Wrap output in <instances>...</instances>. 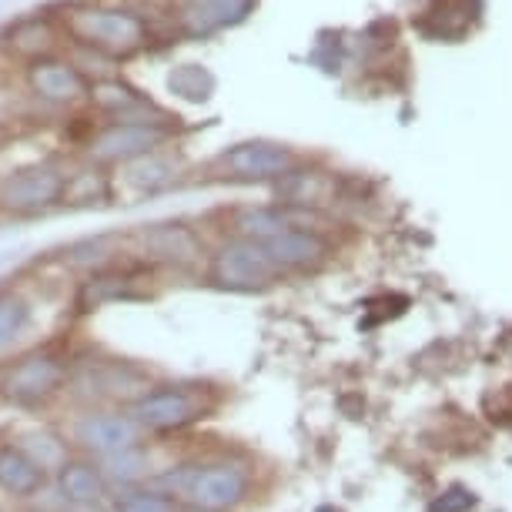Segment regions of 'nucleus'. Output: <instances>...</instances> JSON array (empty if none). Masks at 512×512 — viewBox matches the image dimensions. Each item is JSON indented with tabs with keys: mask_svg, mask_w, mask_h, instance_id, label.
I'll use <instances>...</instances> for the list:
<instances>
[{
	"mask_svg": "<svg viewBox=\"0 0 512 512\" xmlns=\"http://www.w3.org/2000/svg\"><path fill=\"white\" fill-rule=\"evenodd\" d=\"M67 37L81 44L84 51L104 57V61H121V57L138 54L148 44V21L134 11L121 7H81L64 17Z\"/></svg>",
	"mask_w": 512,
	"mask_h": 512,
	"instance_id": "f257e3e1",
	"label": "nucleus"
},
{
	"mask_svg": "<svg viewBox=\"0 0 512 512\" xmlns=\"http://www.w3.org/2000/svg\"><path fill=\"white\" fill-rule=\"evenodd\" d=\"M171 138H175V128L164 118L104 121V128L94 131V138L88 141V154L98 164H128L151 151H164Z\"/></svg>",
	"mask_w": 512,
	"mask_h": 512,
	"instance_id": "f03ea898",
	"label": "nucleus"
},
{
	"mask_svg": "<svg viewBox=\"0 0 512 512\" xmlns=\"http://www.w3.org/2000/svg\"><path fill=\"white\" fill-rule=\"evenodd\" d=\"M67 171L54 161L27 164L11 175L0 178V208L7 215H37V211H51L54 205H64L67 191Z\"/></svg>",
	"mask_w": 512,
	"mask_h": 512,
	"instance_id": "7ed1b4c3",
	"label": "nucleus"
},
{
	"mask_svg": "<svg viewBox=\"0 0 512 512\" xmlns=\"http://www.w3.org/2000/svg\"><path fill=\"white\" fill-rule=\"evenodd\" d=\"M282 272L262 238H231L215 255V278L228 288H258Z\"/></svg>",
	"mask_w": 512,
	"mask_h": 512,
	"instance_id": "20e7f679",
	"label": "nucleus"
},
{
	"mask_svg": "<svg viewBox=\"0 0 512 512\" xmlns=\"http://www.w3.org/2000/svg\"><path fill=\"white\" fill-rule=\"evenodd\" d=\"M164 482H168L178 496H185L195 502V506H205V509L231 506V502L245 492V472L238 466H191V469L171 472Z\"/></svg>",
	"mask_w": 512,
	"mask_h": 512,
	"instance_id": "39448f33",
	"label": "nucleus"
},
{
	"mask_svg": "<svg viewBox=\"0 0 512 512\" xmlns=\"http://www.w3.org/2000/svg\"><path fill=\"white\" fill-rule=\"evenodd\" d=\"M295 151L275 141H245L235 144L218 158V168L225 178L235 181H278L295 168Z\"/></svg>",
	"mask_w": 512,
	"mask_h": 512,
	"instance_id": "423d86ee",
	"label": "nucleus"
},
{
	"mask_svg": "<svg viewBox=\"0 0 512 512\" xmlns=\"http://www.w3.org/2000/svg\"><path fill=\"white\" fill-rule=\"evenodd\" d=\"M31 91L47 104H77L91 98V77L74 61H57V57H37L27 71Z\"/></svg>",
	"mask_w": 512,
	"mask_h": 512,
	"instance_id": "0eeeda50",
	"label": "nucleus"
},
{
	"mask_svg": "<svg viewBox=\"0 0 512 512\" xmlns=\"http://www.w3.org/2000/svg\"><path fill=\"white\" fill-rule=\"evenodd\" d=\"M201 402L195 392L188 389H161V392H148L144 399L134 402V422L148 425V429H178L191 419H198Z\"/></svg>",
	"mask_w": 512,
	"mask_h": 512,
	"instance_id": "6e6552de",
	"label": "nucleus"
},
{
	"mask_svg": "<svg viewBox=\"0 0 512 512\" xmlns=\"http://www.w3.org/2000/svg\"><path fill=\"white\" fill-rule=\"evenodd\" d=\"M61 382H64V362L57 359V355L41 352V355L24 359L11 372L7 392H11V399L17 402H37V399H44V395H51Z\"/></svg>",
	"mask_w": 512,
	"mask_h": 512,
	"instance_id": "1a4fd4ad",
	"label": "nucleus"
},
{
	"mask_svg": "<svg viewBox=\"0 0 512 512\" xmlns=\"http://www.w3.org/2000/svg\"><path fill=\"white\" fill-rule=\"evenodd\" d=\"M262 241L278 268H312L328 255V241L312 228H285Z\"/></svg>",
	"mask_w": 512,
	"mask_h": 512,
	"instance_id": "9d476101",
	"label": "nucleus"
},
{
	"mask_svg": "<svg viewBox=\"0 0 512 512\" xmlns=\"http://www.w3.org/2000/svg\"><path fill=\"white\" fill-rule=\"evenodd\" d=\"M255 0H185L178 21L188 34H215L221 27L238 24Z\"/></svg>",
	"mask_w": 512,
	"mask_h": 512,
	"instance_id": "9b49d317",
	"label": "nucleus"
},
{
	"mask_svg": "<svg viewBox=\"0 0 512 512\" xmlns=\"http://www.w3.org/2000/svg\"><path fill=\"white\" fill-rule=\"evenodd\" d=\"M124 185H131L138 195H154V191H164L178 181V164L168 161L161 151H151L144 158H134L128 164H121Z\"/></svg>",
	"mask_w": 512,
	"mask_h": 512,
	"instance_id": "f8f14e48",
	"label": "nucleus"
},
{
	"mask_svg": "<svg viewBox=\"0 0 512 512\" xmlns=\"http://www.w3.org/2000/svg\"><path fill=\"white\" fill-rule=\"evenodd\" d=\"M34 322V305L24 292H0V359L24 342Z\"/></svg>",
	"mask_w": 512,
	"mask_h": 512,
	"instance_id": "ddd939ff",
	"label": "nucleus"
},
{
	"mask_svg": "<svg viewBox=\"0 0 512 512\" xmlns=\"http://www.w3.org/2000/svg\"><path fill=\"white\" fill-rule=\"evenodd\" d=\"M81 439L91 449L101 452H121L134 442V425L121 415H94L81 425Z\"/></svg>",
	"mask_w": 512,
	"mask_h": 512,
	"instance_id": "4468645a",
	"label": "nucleus"
},
{
	"mask_svg": "<svg viewBox=\"0 0 512 512\" xmlns=\"http://www.w3.org/2000/svg\"><path fill=\"white\" fill-rule=\"evenodd\" d=\"M141 238H144V245H148V251L171 258V262H188L198 251V241L185 225H154L144 231Z\"/></svg>",
	"mask_w": 512,
	"mask_h": 512,
	"instance_id": "2eb2a0df",
	"label": "nucleus"
},
{
	"mask_svg": "<svg viewBox=\"0 0 512 512\" xmlns=\"http://www.w3.org/2000/svg\"><path fill=\"white\" fill-rule=\"evenodd\" d=\"M44 479V469L37 466L34 459H27L24 452H0V486L11 489V492H21V496H27V492H34L37 486H41Z\"/></svg>",
	"mask_w": 512,
	"mask_h": 512,
	"instance_id": "dca6fc26",
	"label": "nucleus"
},
{
	"mask_svg": "<svg viewBox=\"0 0 512 512\" xmlns=\"http://www.w3.org/2000/svg\"><path fill=\"white\" fill-rule=\"evenodd\" d=\"M57 44L54 27L47 21H24L11 31V51L24 61H37V57H51Z\"/></svg>",
	"mask_w": 512,
	"mask_h": 512,
	"instance_id": "f3484780",
	"label": "nucleus"
},
{
	"mask_svg": "<svg viewBox=\"0 0 512 512\" xmlns=\"http://www.w3.org/2000/svg\"><path fill=\"white\" fill-rule=\"evenodd\" d=\"M211 88H215V81H211V74L201 71L198 64H185L181 71L171 74V91L188 101H205Z\"/></svg>",
	"mask_w": 512,
	"mask_h": 512,
	"instance_id": "a211bd4d",
	"label": "nucleus"
},
{
	"mask_svg": "<svg viewBox=\"0 0 512 512\" xmlns=\"http://www.w3.org/2000/svg\"><path fill=\"white\" fill-rule=\"evenodd\" d=\"M64 489L71 499L88 502V499L101 496V479H98V472L88 469V466H71L64 472Z\"/></svg>",
	"mask_w": 512,
	"mask_h": 512,
	"instance_id": "6ab92c4d",
	"label": "nucleus"
},
{
	"mask_svg": "<svg viewBox=\"0 0 512 512\" xmlns=\"http://www.w3.org/2000/svg\"><path fill=\"white\" fill-rule=\"evenodd\" d=\"M118 512H175V502L158 492H131L118 502Z\"/></svg>",
	"mask_w": 512,
	"mask_h": 512,
	"instance_id": "aec40b11",
	"label": "nucleus"
}]
</instances>
